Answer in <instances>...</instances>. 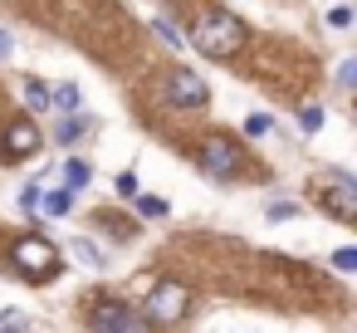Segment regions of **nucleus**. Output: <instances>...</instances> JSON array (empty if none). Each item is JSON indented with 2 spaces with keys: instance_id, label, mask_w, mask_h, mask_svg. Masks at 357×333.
Listing matches in <instances>:
<instances>
[{
  "instance_id": "nucleus-24",
  "label": "nucleus",
  "mask_w": 357,
  "mask_h": 333,
  "mask_svg": "<svg viewBox=\"0 0 357 333\" xmlns=\"http://www.w3.org/2000/svg\"><path fill=\"white\" fill-rule=\"evenodd\" d=\"M10 50H15V45H10V35L0 30V59H10Z\"/></svg>"
},
{
  "instance_id": "nucleus-3",
  "label": "nucleus",
  "mask_w": 357,
  "mask_h": 333,
  "mask_svg": "<svg viewBox=\"0 0 357 333\" xmlns=\"http://www.w3.org/2000/svg\"><path fill=\"white\" fill-rule=\"evenodd\" d=\"M318 206L337 221H357V182L347 172H323L318 177Z\"/></svg>"
},
{
  "instance_id": "nucleus-4",
  "label": "nucleus",
  "mask_w": 357,
  "mask_h": 333,
  "mask_svg": "<svg viewBox=\"0 0 357 333\" xmlns=\"http://www.w3.org/2000/svg\"><path fill=\"white\" fill-rule=\"evenodd\" d=\"M186 309H191V289H186V284H176V279H162V284L152 289V299H147V313H152V318H162V323L186 318Z\"/></svg>"
},
{
  "instance_id": "nucleus-20",
  "label": "nucleus",
  "mask_w": 357,
  "mask_h": 333,
  "mask_svg": "<svg viewBox=\"0 0 357 333\" xmlns=\"http://www.w3.org/2000/svg\"><path fill=\"white\" fill-rule=\"evenodd\" d=\"M328 25H333V30H347V25H352V10H347V6H337V10L328 15Z\"/></svg>"
},
{
  "instance_id": "nucleus-22",
  "label": "nucleus",
  "mask_w": 357,
  "mask_h": 333,
  "mask_svg": "<svg viewBox=\"0 0 357 333\" xmlns=\"http://www.w3.org/2000/svg\"><path fill=\"white\" fill-rule=\"evenodd\" d=\"M289 216H298V206H289V201H274L269 206V221H289Z\"/></svg>"
},
{
  "instance_id": "nucleus-15",
  "label": "nucleus",
  "mask_w": 357,
  "mask_h": 333,
  "mask_svg": "<svg viewBox=\"0 0 357 333\" xmlns=\"http://www.w3.org/2000/svg\"><path fill=\"white\" fill-rule=\"evenodd\" d=\"M79 133H84V118H79V113H74V118H64V123L54 128V138H59V142H74Z\"/></svg>"
},
{
  "instance_id": "nucleus-6",
  "label": "nucleus",
  "mask_w": 357,
  "mask_h": 333,
  "mask_svg": "<svg viewBox=\"0 0 357 333\" xmlns=\"http://www.w3.org/2000/svg\"><path fill=\"white\" fill-rule=\"evenodd\" d=\"M201 167L211 172V177H235V167H240V147L230 142V138H220V133H211L206 142H201Z\"/></svg>"
},
{
  "instance_id": "nucleus-17",
  "label": "nucleus",
  "mask_w": 357,
  "mask_h": 333,
  "mask_svg": "<svg viewBox=\"0 0 357 333\" xmlns=\"http://www.w3.org/2000/svg\"><path fill=\"white\" fill-rule=\"evenodd\" d=\"M137 211L157 221V216H167V201H162V196H137Z\"/></svg>"
},
{
  "instance_id": "nucleus-16",
  "label": "nucleus",
  "mask_w": 357,
  "mask_h": 333,
  "mask_svg": "<svg viewBox=\"0 0 357 333\" xmlns=\"http://www.w3.org/2000/svg\"><path fill=\"white\" fill-rule=\"evenodd\" d=\"M298 128H303V133H318V128H323V108H313V103H308V108L298 113Z\"/></svg>"
},
{
  "instance_id": "nucleus-13",
  "label": "nucleus",
  "mask_w": 357,
  "mask_h": 333,
  "mask_svg": "<svg viewBox=\"0 0 357 333\" xmlns=\"http://www.w3.org/2000/svg\"><path fill=\"white\" fill-rule=\"evenodd\" d=\"M20 333V328H30V313H20V309H6V313H0V333Z\"/></svg>"
},
{
  "instance_id": "nucleus-8",
  "label": "nucleus",
  "mask_w": 357,
  "mask_h": 333,
  "mask_svg": "<svg viewBox=\"0 0 357 333\" xmlns=\"http://www.w3.org/2000/svg\"><path fill=\"white\" fill-rule=\"evenodd\" d=\"M40 147V128L30 123V118H15L10 128H6V142H0V157L6 162H20V157H30Z\"/></svg>"
},
{
  "instance_id": "nucleus-18",
  "label": "nucleus",
  "mask_w": 357,
  "mask_h": 333,
  "mask_svg": "<svg viewBox=\"0 0 357 333\" xmlns=\"http://www.w3.org/2000/svg\"><path fill=\"white\" fill-rule=\"evenodd\" d=\"M337 84H342V89L357 84V59H342V64H337Z\"/></svg>"
},
{
  "instance_id": "nucleus-19",
  "label": "nucleus",
  "mask_w": 357,
  "mask_h": 333,
  "mask_svg": "<svg viewBox=\"0 0 357 333\" xmlns=\"http://www.w3.org/2000/svg\"><path fill=\"white\" fill-rule=\"evenodd\" d=\"M245 133H250V138H264V133H269V118H264V113H250V118H245Z\"/></svg>"
},
{
  "instance_id": "nucleus-1",
  "label": "nucleus",
  "mask_w": 357,
  "mask_h": 333,
  "mask_svg": "<svg viewBox=\"0 0 357 333\" xmlns=\"http://www.w3.org/2000/svg\"><path fill=\"white\" fill-rule=\"evenodd\" d=\"M191 45H196L201 54H211V59H230V54L245 45V25H240L230 10H206V15H196V25H191Z\"/></svg>"
},
{
  "instance_id": "nucleus-12",
  "label": "nucleus",
  "mask_w": 357,
  "mask_h": 333,
  "mask_svg": "<svg viewBox=\"0 0 357 333\" xmlns=\"http://www.w3.org/2000/svg\"><path fill=\"white\" fill-rule=\"evenodd\" d=\"M64 177H69V186H64V191H74V186H89V182H93V167H89V162H69V167H64Z\"/></svg>"
},
{
  "instance_id": "nucleus-5",
  "label": "nucleus",
  "mask_w": 357,
  "mask_h": 333,
  "mask_svg": "<svg viewBox=\"0 0 357 333\" xmlns=\"http://www.w3.org/2000/svg\"><path fill=\"white\" fill-rule=\"evenodd\" d=\"M89 323H93V333H147V318L132 313L128 304H93Z\"/></svg>"
},
{
  "instance_id": "nucleus-21",
  "label": "nucleus",
  "mask_w": 357,
  "mask_h": 333,
  "mask_svg": "<svg viewBox=\"0 0 357 333\" xmlns=\"http://www.w3.org/2000/svg\"><path fill=\"white\" fill-rule=\"evenodd\" d=\"M118 196H137V177L132 172H118Z\"/></svg>"
},
{
  "instance_id": "nucleus-10",
  "label": "nucleus",
  "mask_w": 357,
  "mask_h": 333,
  "mask_svg": "<svg viewBox=\"0 0 357 333\" xmlns=\"http://www.w3.org/2000/svg\"><path fill=\"white\" fill-rule=\"evenodd\" d=\"M152 35H157L167 50H181V45H186V40L176 35V25H172V20H152Z\"/></svg>"
},
{
  "instance_id": "nucleus-9",
  "label": "nucleus",
  "mask_w": 357,
  "mask_h": 333,
  "mask_svg": "<svg viewBox=\"0 0 357 333\" xmlns=\"http://www.w3.org/2000/svg\"><path fill=\"white\" fill-rule=\"evenodd\" d=\"M74 206V191H50V196H35V211H45V216H64Z\"/></svg>"
},
{
  "instance_id": "nucleus-14",
  "label": "nucleus",
  "mask_w": 357,
  "mask_h": 333,
  "mask_svg": "<svg viewBox=\"0 0 357 333\" xmlns=\"http://www.w3.org/2000/svg\"><path fill=\"white\" fill-rule=\"evenodd\" d=\"M50 103H59V108H69V113H74V108H79V89H74V84H64V89H54V94H50Z\"/></svg>"
},
{
  "instance_id": "nucleus-11",
  "label": "nucleus",
  "mask_w": 357,
  "mask_h": 333,
  "mask_svg": "<svg viewBox=\"0 0 357 333\" xmlns=\"http://www.w3.org/2000/svg\"><path fill=\"white\" fill-rule=\"evenodd\" d=\"M25 98H30V108H35V113H45V108H50V89H45L40 79H25Z\"/></svg>"
},
{
  "instance_id": "nucleus-7",
  "label": "nucleus",
  "mask_w": 357,
  "mask_h": 333,
  "mask_svg": "<svg viewBox=\"0 0 357 333\" xmlns=\"http://www.w3.org/2000/svg\"><path fill=\"white\" fill-rule=\"evenodd\" d=\"M167 98H172L176 108H206L211 89H206L191 69H172V74H167Z\"/></svg>"
},
{
  "instance_id": "nucleus-23",
  "label": "nucleus",
  "mask_w": 357,
  "mask_h": 333,
  "mask_svg": "<svg viewBox=\"0 0 357 333\" xmlns=\"http://www.w3.org/2000/svg\"><path fill=\"white\" fill-rule=\"evenodd\" d=\"M333 265H337V269H357V250H337Z\"/></svg>"
},
{
  "instance_id": "nucleus-2",
  "label": "nucleus",
  "mask_w": 357,
  "mask_h": 333,
  "mask_svg": "<svg viewBox=\"0 0 357 333\" xmlns=\"http://www.w3.org/2000/svg\"><path fill=\"white\" fill-rule=\"evenodd\" d=\"M10 265H15L25 279L45 284V279H54V269H59V250H54L45 235H20V240L10 245Z\"/></svg>"
}]
</instances>
